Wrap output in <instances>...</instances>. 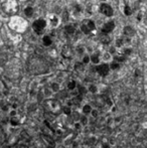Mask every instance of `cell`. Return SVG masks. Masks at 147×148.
<instances>
[{
	"mask_svg": "<svg viewBox=\"0 0 147 148\" xmlns=\"http://www.w3.org/2000/svg\"><path fill=\"white\" fill-rule=\"evenodd\" d=\"M68 89H69V90H74V89H76V82H71V83H69V85H68Z\"/></svg>",
	"mask_w": 147,
	"mask_h": 148,
	"instance_id": "2e32d148",
	"label": "cell"
},
{
	"mask_svg": "<svg viewBox=\"0 0 147 148\" xmlns=\"http://www.w3.org/2000/svg\"><path fill=\"white\" fill-rule=\"evenodd\" d=\"M80 90H81V91H80V92H81V94H86V92H87V90H86L85 88H82V87L80 88Z\"/></svg>",
	"mask_w": 147,
	"mask_h": 148,
	"instance_id": "d4e9b609",
	"label": "cell"
},
{
	"mask_svg": "<svg viewBox=\"0 0 147 148\" xmlns=\"http://www.w3.org/2000/svg\"><path fill=\"white\" fill-rule=\"evenodd\" d=\"M132 33H133V29H132L131 27L127 26V27L124 28V34H125V35H131Z\"/></svg>",
	"mask_w": 147,
	"mask_h": 148,
	"instance_id": "7c38bea8",
	"label": "cell"
},
{
	"mask_svg": "<svg viewBox=\"0 0 147 148\" xmlns=\"http://www.w3.org/2000/svg\"><path fill=\"white\" fill-rule=\"evenodd\" d=\"M64 112H65V114H66V115H71V113H72V111H71V108H70V107H66V108L64 109Z\"/></svg>",
	"mask_w": 147,
	"mask_h": 148,
	"instance_id": "ffe728a7",
	"label": "cell"
},
{
	"mask_svg": "<svg viewBox=\"0 0 147 148\" xmlns=\"http://www.w3.org/2000/svg\"><path fill=\"white\" fill-rule=\"evenodd\" d=\"M42 138H44L43 140H44V141L47 143V145H50V146H54V145H55V142L52 140V138H51V137H48V136L44 135Z\"/></svg>",
	"mask_w": 147,
	"mask_h": 148,
	"instance_id": "ba28073f",
	"label": "cell"
},
{
	"mask_svg": "<svg viewBox=\"0 0 147 148\" xmlns=\"http://www.w3.org/2000/svg\"><path fill=\"white\" fill-rule=\"evenodd\" d=\"M8 148H10V147H8Z\"/></svg>",
	"mask_w": 147,
	"mask_h": 148,
	"instance_id": "4dcf8cb0",
	"label": "cell"
},
{
	"mask_svg": "<svg viewBox=\"0 0 147 148\" xmlns=\"http://www.w3.org/2000/svg\"><path fill=\"white\" fill-rule=\"evenodd\" d=\"M104 148H110V147H109V145H107V144H105V145H104Z\"/></svg>",
	"mask_w": 147,
	"mask_h": 148,
	"instance_id": "f546056e",
	"label": "cell"
},
{
	"mask_svg": "<svg viewBox=\"0 0 147 148\" xmlns=\"http://www.w3.org/2000/svg\"><path fill=\"white\" fill-rule=\"evenodd\" d=\"M63 56H64L65 58H68V59L72 58V56H73V49H72L71 46L66 45V46L64 47V49H63Z\"/></svg>",
	"mask_w": 147,
	"mask_h": 148,
	"instance_id": "8992f818",
	"label": "cell"
},
{
	"mask_svg": "<svg viewBox=\"0 0 147 148\" xmlns=\"http://www.w3.org/2000/svg\"><path fill=\"white\" fill-rule=\"evenodd\" d=\"M65 29H66V31H67L68 33H70V34H71V33H74V32H75V28H74L73 26H71V25H70V26H67V27H66Z\"/></svg>",
	"mask_w": 147,
	"mask_h": 148,
	"instance_id": "9a60e30c",
	"label": "cell"
},
{
	"mask_svg": "<svg viewBox=\"0 0 147 148\" xmlns=\"http://www.w3.org/2000/svg\"><path fill=\"white\" fill-rule=\"evenodd\" d=\"M111 68H112L113 70H116V69L119 68V64H118V63H113V64L111 65Z\"/></svg>",
	"mask_w": 147,
	"mask_h": 148,
	"instance_id": "7402d4cb",
	"label": "cell"
},
{
	"mask_svg": "<svg viewBox=\"0 0 147 148\" xmlns=\"http://www.w3.org/2000/svg\"><path fill=\"white\" fill-rule=\"evenodd\" d=\"M124 12H125V14H126V15H130V14L132 13V10L130 9V7H129V6H126V7H125V9H124Z\"/></svg>",
	"mask_w": 147,
	"mask_h": 148,
	"instance_id": "ac0fdd59",
	"label": "cell"
},
{
	"mask_svg": "<svg viewBox=\"0 0 147 148\" xmlns=\"http://www.w3.org/2000/svg\"><path fill=\"white\" fill-rule=\"evenodd\" d=\"M53 87H54V90H55V91H57V90H58V85H57V84L53 85Z\"/></svg>",
	"mask_w": 147,
	"mask_h": 148,
	"instance_id": "f1b7e54d",
	"label": "cell"
},
{
	"mask_svg": "<svg viewBox=\"0 0 147 148\" xmlns=\"http://www.w3.org/2000/svg\"><path fill=\"white\" fill-rule=\"evenodd\" d=\"M83 112H84L85 114L91 113V112H92V107H91L90 105H85V106L83 107Z\"/></svg>",
	"mask_w": 147,
	"mask_h": 148,
	"instance_id": "9c48e42d",
	"label": "cell"
},
{
	"mask_svg": "<svg viewBox=\"0 0 147 148\" xmlns=\"http://www.w3.org/2000/svg\"><path fill=\"white\" fill-rule=\"evenodd\" d=\"M81 28H82V30H83V31H84L85 33H90V31H91V30H90V29L88 28V26L86 25V24H85V23H84V24H83V25L81 26Z\"/></svg>",
	"mask_w": 147,
	"mask_h": 148,
	"instance_id": "e0dca14e",
	"label": "cell"
},
{
	"mask_svg": "<svg viewBox=\"0 0 147 148\" xmlns=\"http://www.w3.org/2000/svg\"><path fill=\"white\" fill-rule=\"evenodd\" d=\"M87 122H88V120H87L86 117H82V118H81V124L86 125V124H87Z\"/></svg>",
	"mask_w": 147,
	"mask_h": 148,
	"instance_id": "44dd1931",
	"label": "cell"
},
{
	"mask_svg": "<svg viewBox=\"0 0 147 148\" xmlns=\"http://www.w3.org/2000/svg\"><path fill=\"white\" fill-rule=\"evenodd\" d=\"M45 25H46L45 20H43V19H38V20H35V21L33 22L32 27H33V29H34L37 33H41V30L45 27Z\"/></svg>",
	"mask_w": 147,
	"mask_h": 148,
	"instance_id": "7a4b0ae2",
	"label": "cell"
},
{
	"mask_svg": "<svg viewBox=\"0 0 147 148\" xmlns=\"http://www.w3.org/2000/svg\"><path fill=\"white\" fill-rule=\"evenodd\" d=\"M114 27H115L114 22H113V21H110V22H108V23H106V24H105L102 30H103V32H104V33H108V32L112 31V30L114 29Z\"/></svg>",
	"mask_w": 147,
	"mask_h": 148,
	"instance_id": "5b68a950",
	"label": "cell"
},
{
	"mask_svg": "<svg viewBox=\"0 0 147 148\" xmlns=\"http://www.w3.org/2000/svg\"><path fill=\"white\" fill-rule=\"evenodd\" d=\"M42 40H43V44H44V45H50V44H52V38L48 37V36H44Z\"/></svg>",
	"mask_w": 147,
	"mask_h": 148,
	"instance_id": "8fae6325",
	"label": "cell"
},
{
	"mask_svg": "<svg viewBox=\"0 0 147 148\" xmlns=\"http://www.w3.org/2000/svg\"><path fill=\"white\" fill-rule=\"evenodd\" d=\"M16 148H28V147H27V145H25V144H19V145L16 146Z\"/></svg>",
	"mask_w": 147,
	"mask_h": 148,
	"instance_id": "cb8c5ba5",
	"label": "cell"
},
{
	"mask_svg": "<svg viewBox=\"0 0 147 148\" xmlns=\"http://www.w3.org/2000/svg\"><path fill=\"white\" fill-rule=\"evenodd\" d=\"M15 115H16V112L15 111H12V112H10V116L13 118V117H15Z\"/></svg>",
	"mask_w": 147,
	"mask_h": 148,
	"instance_id": "4316f807",
	"label": "cell"
},
{
	"mask_svg": "<svg viewBox=\"0 0 147 148\" xmlns=\"http://www.w3.org/2000/svg\"><path fill=\"white\" fill-rule=\"evenodd\" d=\"M91 113L93 114V116H94V117H96V116H97V111H93V110H92V112H91Z\"/></svg>",
	"mask_w": 147,
	"mask_h": 148,
	"instance_id": "83f0119b",
	"label": "cell"
},
{
	"mask_svg": "<svg viewBox=\"0 0 147 148\" xmlns=\"http://www.w3.org/2000/svg\"><path fill=\"white\" fill-rule=\"evenodd\" d=\"M97 91V88L95 87V86H91L90 87V92H92V93H95Z\"/></svg>",
	"mask_w": 147,
	"mask_h": 148,
	"instance_id": "603a6c76",
	"label": "cell"
},
{
	"mask_svg": "<svg viewBox=\"0 0 147 148\" xmlns=\"http://www.w3.org/2000/svg\"><path fill=\"white\" fill-rule=\"evenodd\" d=\"M100 11H101L103 14H105L106 16H111V15L113 14V9H112V7H111L110 5H108V4H102L101 7H100Z\"/></svg>",
	"mask_w": 147,
	"mask_h": 148,
	"instance_id": "3957f363",
	"label": "cell"
},
{
	"mask_svg": "<svg viewBox=\"0 0 147 148\" xmlns=\"http://www.w3.org/2000/svg\"><path fill=\"white\" fill-rule=\"evenodd\" d=\"M0 7H1L2 12L8 15L15 14L18 11V4L15 0H4L0 3Z\"/></svg>",
	"mask_w": 147,
	"mask_h": 148,
	"instance_id": "6da1fadb",
	"label": "cell"
},
{
	"mask_svg": "<svg viewBox=\"0 0 147 148\" xmlns=\"http://www.w3.org/2000/svg\"><path fill=\"white\" fill-rule=\"evenodd\" d=\"M7 60H8V57L5 53L0 51V67H3L6 63H7Z\"/></svg>",
	"mask_w": 147,
	"mask_h": 148,
	"instance_id": "52a82bcc",
	"label": "cell"
},
{
	"mask_svg": "<svg viewBox=\"0 0 147 148\" xmlns=\"http://www.w3.org/2000/svg\"><path fill=\"white\" fill-rule=\"evenodd\" d=\"M88 62H89V58H88V57H85L84 60H83V63H84V64H87Z\"/></svg>",
	"mask_w": 147,
	"mask_h": 148,
	"instance_id": "484cf974",
	"label": "cell"
},
{
	"mask_svg": "<svg viewBox=\"0 0 147 148\" xmlns=\"http://www.w3.org/2000/svg\"><path fill=\"white\" fill-rule=\"evenodd\" d=\"M97 72L100 74L101 76H107L108 73H109V67L108 65H100L99 67H97Z\"/></svg>",
	"mask_w": 147,
	"mask_h": 148,
	"instance_id": "277c9868",
	"label": "cell"
},
{
	"mask_svg": "<svg viewBox=\"0 0 147 148\" xmlns=\"http://www.w3.org/2000/svg\"><path fill=\"white\" fill-rule=\"evenodd\" d=\"M24 13H25L26 16L30 17L32 15V13H33V9L31 7H27V8H25V10H24Z\"/></svg>",
	"mask_w": 147,
	"mask_h": 148,
	"instance_id": "30bf717a",
	"label": "cell"
},
{
	"mask_svg": "<svg viewBox=\"0 0 147 148\" xmlns=\"http://www.w3.org/2000/svg\"><path fill=\"white\" fill-rule=\"evenodd\" d=\"M10 124L12 125V126H17V125H19V120L17 119V118H12L11 120H10Z\"/></svg>",
	"mask_w": 147,
	"mask_h": 148,
	"instance_id": "5bb4252c",
	"label": "cell"
},
{
	"mask_svg": "<svg viewBox=\"0 0 147 148\" xmlns=\"http://www.w3.org/2000/svg\"><path fill=\"white\" fill-rule=\"evenodd\" d=\"M86 22H87V23H85V24L88 26V28H89L90 30H93V29L95 28V24H94L93 21H86Z\"/></svg>",
	"mask_w": 147,
	"mask_h": 148,
	"instance_id": "4fadbf2b",
	"label": "cell"
},
{
	"mask_svg": "<svg viewBox=\"0 0 147 148\" xmlns=\"http://www.w3.org/2000/svg\"><path fill=\"white\" fill-rule=\"evenodd\" d=\"M91 60H92V62H93L94 64H98V63H99V58H98L97 56H93V57L91 58Z\"/></svg>",
	"mask_w": 147,
	"mask_h": 148,
	"instance_id": "d6986e66",
	"label": "cell"
}]
</instances>
